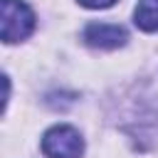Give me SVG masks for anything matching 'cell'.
<instances>
[{"label":"cell","instance_id":"6da1fadb","mask_svg":"<svg viewBox=\"0 0 158 158\" xmlns=\"http://www.w3.org/2000/svg\"><path fill=\"white\" fill-rule=\"evenodd\" d=\"M0 12H2V40L7 44L30 37V32L35 30V15L22 0H2Z\"/></svg>","mask_w":158,"mask_h":158},{"label":"cell","instance_id":"7a4b0ae2","mask_svg":"<svg viewBox=\"0 0 158 158\" xmlns=\"http://www.w3.org/2000/svg\"><path fill=\"white\" fill-rule=\"evenodd\" d=\"M84 141L74 126H52L42 136V153L47 158H79Z\"/></svg>","mask_w":158,"mask_h":158},{"label":"cell","instance_id":"3957f363","mask_svg":"<svg viewBox=\"0 0 158 158\" xmlns=\"http://www.w3.org/2000/svg\"><path fill=\"white\" fill-rule=\"evenodd\" d=\"M128 35L121 25H109V22H91L84 30V42L89 47H99V49H116L121 44H126Z\"/></svg>","mask_w":158,"mask_h":158},{"label":"cell","instance_id":"277c9868","mask_svg":"<svg viewBox=\"0 0 158 158\" xmlns=\"http://www.w3.org/2000/svg\"><path fill=\"white\" fill-rule=\"evenodd\" d=\"M133 22L146 32H158V0H138Z\"/></svg>","mask_w":158,"mask_h":158},{"label":"cell","instance_id":"5b68a950","mask_svg":"<svg viewBox=\"0 0 158 158\" xmlns=\"http://www.w3.org/2000/svg\"><path fill=\"white\" fill-rule=\"evenodd\" d=\"M116 0H79V5L84 7H91V10H104V7H111Z\"/></svg>","mask_w":158,"mask_h":158}]
</instances>
